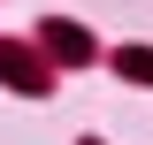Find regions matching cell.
Segmentation results:
<instances>
[{"label":"cell","instance_id":"cell-3","mask_svg":"<svg viewBox=\"0 0 153 145\" xmlns=\"http://www.w3.org/2000/svg\"><path fill=\"white\" fill-rule=\"evenodd\" d=\"M115 69L138 76V84H153V46H130V54H115Z\"/></svg>","mask_w":153,"mask_h":145},{"label":"cell","instance_id":"cell-1","mask_svg":"<svg viewBox=\"0 0 153 145\" xmlns=\"http://www.w3.org/2000/svg\"><path fill=\"white\" fill-rule=\"evenodd\" d=\"M46 46H54L61 61H84V54H92V38L76 31V23H46Z\"/></svg>","mask_w":153,"mask_h":145},{"label":"cell","instance_id":"cell-2","mask_svg":"<svg viewBox=\"0 0 153 145\" xmlns=\"http://www.w3.org/2000/svg\"><path fill=\"white\" fill-rule=\"evenodd\" d=\"M0 76H8V84H23V92H38V76H31V61H23L16 46H0Z\"/></svg>","mask_w":153,"mask_h":145}]
</instances>
